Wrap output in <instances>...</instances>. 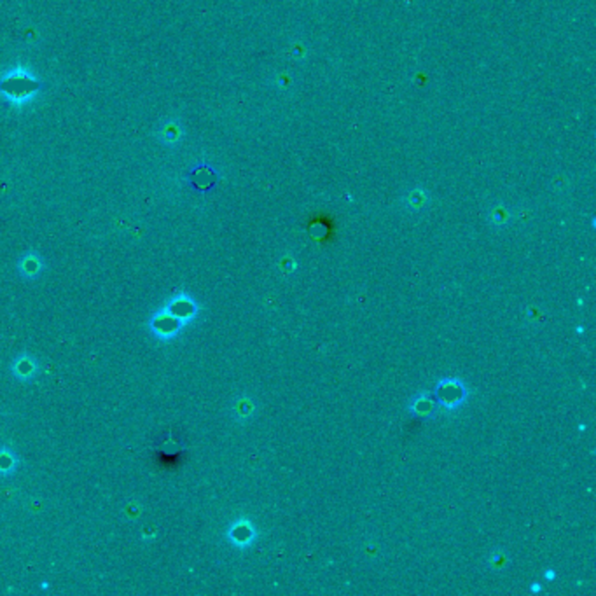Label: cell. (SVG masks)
Here are the masks:
<instances>
[{
	"mask_svg": "<svg viewBox=\"0 0 596 596\" xmlns=\"http://www.w3.org/2000/svg\"><path fill=\"white\" fill-rule=\"evenodd\" d=\"M439 394H441V399L444 404H457L462 399V387L455 381H451V385H444Z\"/></svg>",
	"mask_w": 596,
	"mask_h": 596,
	"instance_id": "obj_2",
	"label": "cell"
},
{
	"mask_svg": "<svg viewBox=\"0 0 596 596\" xmlns=\"http://www.w3.org/2000/svg\"><path fill=\"white\" fill-rule=\"evenodd\" d=\"M44 86V82L37 81L33 75H30L28 72H25V70L21 69L8 72L4 78L0 79V93L8 96V98L15 103L28 102V100L32 98L33 95H37Z\"/></svg>",
	"mask_w": 596,
	"mask_h": 596,
	"instance_id": "obj_1",
	"label": "cell"
},
{
	"mask_svg": "<svg viewBox=\"0 0 596 596\" xmlns=\"http://www.w3.org/2000/svg\"><path fill=\"white\" fill-rule=\"evenodd\" d=\"M545 577L552 579V577H554V574H552V572H548V574H545Z\"/></svg>",
	"mask_w": 596,
	"mask_h": 596,
	"instance_id": "obj_3",
	"label": "cell"
}]
</instances>
